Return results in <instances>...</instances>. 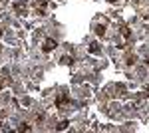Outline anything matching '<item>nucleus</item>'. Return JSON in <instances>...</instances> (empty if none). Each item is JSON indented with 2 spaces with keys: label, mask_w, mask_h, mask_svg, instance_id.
I'll use <instances>...</instances> for the list:
<instances>
[{
  "label": "nucleus",
  "mask_w": 149,
  "mask_h": 133,
  "mask_svg": "<svg viewBox=\"0 0 149 133\" xmlns=\"http://www.w3.org/2000/svg\"><path fill=\"white\" fill-rule=\"evenodd\" d=\"M54 48H58V42H56V40H52V38H46V40H44V46H42L44 52H52Z\"/></svg>",
  "instance_id": "1"
},
{
  "label": "nucleus",
  "mask_w": 149,
  "mask_h": 133,
  "mask_svg": "<svg viewBox=\"0 0 149 133\" xmlns=\"http://www.w3.org/2000/svg\"><path fill=\"white\" fill-rule=\"evenodd\" d=\"M60 62H62V64H66V66H72V64H74V58H72V56H64Z\"/></svg>",
  "instance_id": "2"
},
{
  "label": "nucleus",
  "mask_w": 149,
  "mask_h": 133,
  "mask_svg": "<svg viewBox=\"0 0 149 133\" xmlns=\"http://www.w3.org/2000/svg\"><path fill=\"white\" fill-rule=\"evenodd\" d=\"M8 84V76H6V72L4 74H0V88H4Z\"/></svg>",
  "instance_id": "3"
},
{
  "label": "nucleus",
  "mask_w": 149,
  "mask_h": 133,
  "mask_svg": "<svg viewBox=\"0 0 149 133\" xmlns=\"http://www.w3.org/2000/svg\"><path fill=\"white\" fill-rule=\"evenodd\" d=\"M56 103H58V105L62 107L64 103H68V97H66V95H62V97H58V101H56Z\"/></svg>",
  "instance_id": "4"
},
{
  "label": "nucleus",
  "mask_w": 149,
  "mask_h": 133,
  "mask_svg": "<svg viewBox=\"0 0 149 133\" xmlns=\"http://www.w3.org/2000/svg\"><path fill=\"white\" fill-rule=\"evenodd\" d=\"M90 52H92V54H98V52H100V46H98L96 42H94V44L90 46Z\"/></svg>",
  "instance_id": "5"
},
{
  "label": "nucleus",
  "mask_w": 149,
  "mask_h": 133,
  "mask_svg": "<svg viewBox=\"0 0 149 133\" xmlns=\"http://www.w3.org/2000/svg\"><path fill=\"white\" fill-rule=\"evenodd\" d=\"M96 32H98V36H106V28H104V26H98Z\"/></svg>",
  "instance_id": "6"
},
{
  "label": "nucleus",
  "mask_w": 149,
  "mask_h": 133,
  "mask_svg": "<svg viewBox=\"0 0 149 133\" xmlns=\"http://www.w3.org/2000/svg\"><path fill=\"white\" fill-rule=\"evenodd\" d=\"M121 34H123V38H129V28L127 26H121Z\"/></svg>",
  "instance_id": "7"
},
{
  "label": "nucleus",
  "mask_w": 149,
  "mask_h": 133,
  "mask_svg": "<svg viewBox=\"0 0 149 133\" xmlns=\"http://www.w3.org/2000/svg\"><path fill=\"white\" fill-rule=\"evenodd\" d=\"M66 127H68V121H60L58 123V131H64Z\"/></svg>",
  "instance_id": "8"
},
{
  "label": "nucleus",
  "mask_w": 149,
  "mask_h": 133,
  "mask_svg": "<svg viewBox=\"0 0 149 133\" xmlns=\"http://www.w3.org/2000/svg\"><path fill=\"white\" fill-rule=\"evenodd\" d=\"M30 129H32V127H30L28 123H22V125H20V131H30Z\"/></svg>",
  "instance_id": "9"
},
{
  "label": "nucleus",
  "mask_w": 149,
  "mask_h": 133,
  "mask_svg": "<svg viewBox=\"0 0 149 133\" xmlns=\"http://www.w3.org/2000/svg\"><path fill=\"white\" fill-rule=\"evenodd\" d=\"M145 97H149V89H147V91H145Z\"/></svg>",
  "instance_id": "10"
},
{
  "label": "nucleus",
  "mask_w": 149,
  "mask_h": 133,
  "mask_svg": "<svg viewBox=\"0 0 149 133\" xmlns=\"http://www.w3.org/2000/svg\"><path fill=\"white\" fill-rule=\"evenodd\" d=\"M0 36H2V30H0Z\"/></svg>",
  "instance_id": "11"
},
{
  "label": "nucleus",
  "mask_w": 149,
  "mask_h": 133,
  "mask_svg": "<svg viewBox=\"0 0 149 133\" xmlns=\"http://www.w3.org/2000/svg\"><path fill=\"white\" fill-rule=\"evenodd\" d=\"M110 2H115V0H110Z\"/></svg>",
  "instance_id": "12"
},
{
  "label": "nucleus",
  "mask_w": 149,
  "mask_h": 133,
  "mask_svg": "<svg viewBox=\"0 0 149 133\" xmlns=\"http://www.w3.org/2000/svg\"><path fill=\"white\" fill-rule=\"evenodd\" d=\"M147 66H149V60H147Z\"/></svg>",
  "instance_id": "13"
}]
</instances>
